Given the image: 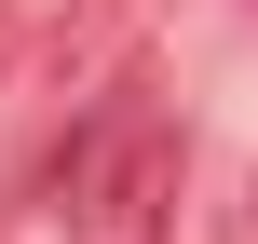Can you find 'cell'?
I'll list each match as a JSON object with an SVG mask.
<instances>
[{
    "mask_svg": "<svg viewBox=\"0 0 258 244\" xmlns=\"http://www.w3.org/2000/svg\"><path fill=\"white\" fill-rule=\"evenodd\" d=\"M177 217V136L150 109H109L68 149V244H163Z\"/></svg>",
    "mask_w": 258,
    "mask_h": 244,
    "instance_id": "obj_1",
    "label": "cell"
},
{
    "mask_svg": "<svg viewBox=\"0 0 258 244\" xmlns=\"http://www.w3.org/2000/svg\"><path fill=\"white\" fill-rule=\"evenodd\" d=\"M231 244H258V177H245V217H231Z\"/></svg>",
    "mask_w": 258,
    "mask_h": 244,
    "instance_id": "obj_2",
    "label": "cell"
},
{
    "mask_svg": "<svg viewBox=\"0 0 258 244\" xmlns=\"http://www.w3.org/2000/svg\"><path fill=\"white\" fill-rule=\"evenodd\" d=\"M0 68H14V14H0Z\"/></svg>",
    "mask_w": 258,
    "mask_h": 244,
    "instance_id": "obj_3",
    "label": "cell"
}]
</instances>
